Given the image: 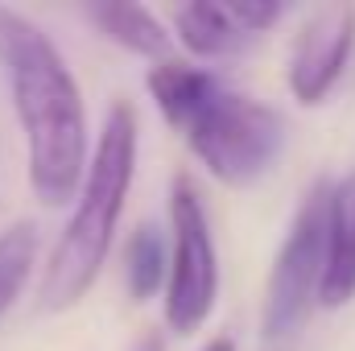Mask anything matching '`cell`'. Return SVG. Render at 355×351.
Listing matches in <instances>:
<instances>
[{
	"label": "cell",
	"instance_id": "1",
	"mask_svg": "<svg viewBox=\"0 0 355 351\" xmlns=\"http://www.w3.org/2000/svg\"><path fill=\"white\" fill-rule=\"evenodd\" d=\"M0 71L25 137L29 186L37 203H75L91 162L83 91L50 33L8 4H0Z\"/></svg>",
	"mask_w": 355,
	"mask_h": 351
},
{
	"label": "cell",
	"instance_id": "2",
	"mask_svg": "<svg viewBox=\"0 0 355 351\" xmlns=\"http://www.w3.org/2000/svg\"><path fill=\"white\" fill-rule=\"evenodd\" d=\"M137 149H141V120L128 99H116L103 116V128L95 137V153L87 162L83 186L75 194L71 223L62 228L58 244L50 248V261L37 285V302L46 310H71L87 298L103 261L112 252L132 174H137Z\"/></svg>",
	"mask_w": 355,
	"mask_h": 351
},
{
	"label": "cell",
	"instance_id": "3",
	"mask_svg": "<svg viewBox=\"0 0 355 351\" xmlns=\"http://www.w3.org/2000/svg\"><path fill=\"white\" fill-rule=\"evenodd\" d=\"M182 137L211 178H219L223 186H248L265 178L281 157L285 116L244 91L219 83L215 95L182 128Z\"/></svg>",
	"mask_w": 355,
	"mask_h": 351
},
{
	"label": "cell",
	"instance_id": "4",
	"mask_svg": "<svg viewBox=\"0 0 355 351\" xmlns=\"http://www.w3.org/2000/svg\"><path fill=\"white\" fill-rule=\"evenodd\" d=\"M219 302V252L202 194L186 174L170 186V281H166V327L194 335Z\"/></svg>",
	"mask_w": 355,
	"mask_h": 351
},
{
	"label": "cell",
	"instance_id": "5",
	"mask_svg": "<svg viewBox=\"0 0 355 351\" xmlns=\"http://www.w3.org/2000/svg\"><path fill=\"white\" fill-rule=\"evenodd\" d=\"M327 207H331V182H314L277 248L261 310V327L268 339H289L318 302L327 273Z\"/></svg>",
	"mask_w": 355,
	"mask_h": 351
},
{
	"label": "cell",
	"instance_id": "6",
	"mask_svg": "<svg viewBox=\"0 0 355 351\" xmlns=\"http://www.w3.org/2000/svg\"><path fill=\"white\" fill-rule=\"evenodd\" d=\"M355 50V8L352 4H331V8H318L293 37V50H289V91L297 103L314 108L322 103L335 83L343 79L347 62H352Z\"/></svg>",
	"mask_w": 355,
	"mask_h": 351
},
{
	"label": "cell",
	"instance_id": "7",
	"mask_svg": "<svg viewBox=\"0 0 355 351\" xmlns=\"http://www.w3.org/2000/svg\"><path fill=\"white\" fill-rule=\"evenodd\" d=\"M355 298V170L331 186L327 207V273L318 302L327 310H339Z\"/></svg>",
	"mask_w": 355,
	"mask_h": 351
},
{
	"label": "cell",
	"instance_id": "8",
	"mask_svg": "<svg viewBox=\"0 0 355 351\" xmlns=\"http://www.w3.org/2000/svg\"><path fill=\"white\" fill-rule=\"evenodd\" d=\"M145 87H149V99L157 103V112L166 116V124H174L178 132L194 120V112L215 95L219 79L194 62H182V58H162L149 67L145 75Z\"/></svg>",
	"mask_w": 355,
	"mask_h": 351
},
{
	"label": "cell",
	"instance_id": "9",
	"mask_svg": "<svg viewBox=\"0 0 355 351\" xmlns=\"http://www.w3.org/2000/svg\"><path fill=\"white\" fill-rule=\"evenodd\" d=\"M83 17H87L112 46H120L128 54H141V58H153V62L170 58V29L145 4H132V0H120V4H87Z\"/></svg>",
	"mask_w": 355,
	"mask_h": 351
},
{
	"label": "cell",
	"instance_id": "10",
	"mask_svg": "<svg viewBox=\"0 0 355 351\" xmlns=\"http://www.w3.org/2000/svg\"><path fill=\"white\" fill-rule=\"evenodd\" d=\"M174 33L182 50H190L194 58H223L248 42V33L232 21L227 4H215V0H190L174 8Z\"/></svg>",
	"mask_w": 355,
	"mask_h": 351
},
{
	"label": "cell",
	"instance_id": "11",
	"mask_svg": "<svg viewBox=\"0 0 355 351\" xmlns=\"http://www.w3.org/2000/svg\"><path fill=\"white\" fill-rule=\"evenodd\" d=\"M170 281V232L157 223H137L124 244V285L132 302H149Z\"/></svg>",
	"mask_w": 355,
	"mask_h": 351
},
{
	"label": "cell",
	"instance_id": "12",
	"mask_svg": "<svg viewBox=\"0 0 355 351\" xmlns=\"http://www.w3.org/2000/svg\"><path fill=\"white\" fill-rule=\"evenodd\" d=\"M37 264V232L33 223H8L0 232V318L12 310L21 289L29 285V273Z\"/></svg>",
	"mask_w": 355,
	"mask_h": 351
},
{
	"label": "cell",
	"instance_id": "13",
	"mask_svg": "<svg viewBox=\"0 0 355 351\" xmlns=\"http://www.w3.org/2000/svg\"><path fill=\"white\" fill-rule=\"evenodd\" d=\"M227 12H232V21L252 37V33L272 29V25L285 17V4H277V0H227Z\"/></svg>",
	"mask_w": 355,
	"mask_h": 351
},
{
	"label": "cell",
	"instance_id": "14",
	"mask_svg": "<svg viewBox=\"0 0 355 351\" xmlns=\"http://www.w3.org/2000/svg\"><path fill=\"white\" fill-rule=\"evenodd\" d=\"M128 351H166V339H162L157 331H145V335H141V339H137Z\"/></svg>",
	"mask_w": 355,
	"mask_h": 351
},
{
	"label": "cell",
	"instance_id": "15",
	"mask_svg": "<svg viewBox=\"0 0 355 351\" xmlns=\"http://www.w3.org/2000/svg\"><path fill=\"white\" fill-rule=\"evenodd\" d=\"M198 351H236V339L232 335H215V339H207Z\"/></svg>",
	"mask_w": 355,
	"mask_h": 351
}]
</instances>
